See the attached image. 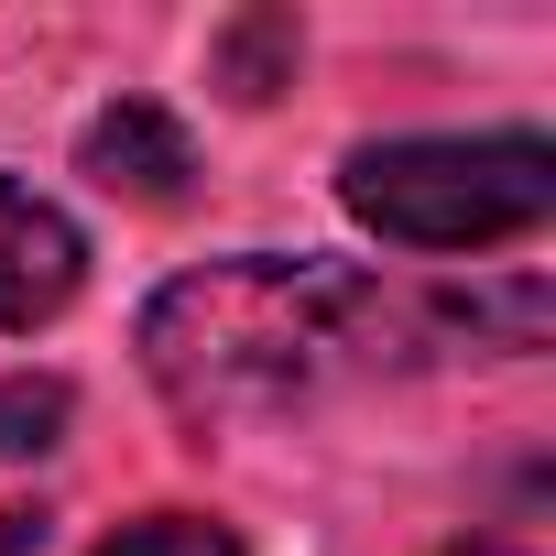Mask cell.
Segmentation results:
<instances>
[{"label": "cell", "mask_w": 556, "mask_h": 556, "mask_svg": "<svg viewBox=\"0 0 556 556\" xmlns=\"http://www.w3.org/2000/svg\"><path fill=\"white\" fill-rule=\"evenodd\" d=\"M534 350L545 339V285H491V295H415L382 273L317 262V251H240L153 295L142 317V371L186 426H240V415H295L339 382L404 371L426 350Z\"/></svg>", "instance_id": "cell-1"}, {"label": "cell", "mask_w": 556, "mask_h": 556, "mask_svg": "<svg viewBox=\"0 0 556 556\" xmlns=\"http://www.w3.org/2000/svg\"><path fill=\"white\" fill-rule=\"evenodd\" d=\"M339 197L393 251H491L556 218V142L545 131H404L339 164Z\"/></svg>", "instance_id": "cell-2"}, {"label": "cell", "mask_w": 556, "mask_h": 556, "mask_svg": "<svg viewBox=\"0 0 556 556\" xmlns=\"http://www.w3.org/2000/svg\"><path fill=\"white\" fill-rule=\"evenodd\" d=\"M77 285H88V240H77V218H66L55 197H34V186L0 175V328H45V317H66Z\"/></svg>", "instance_id": "cell-3"}, {"label": "cell", "mask_w": 556, "mask_h": 556, "mask_svg": "<svg viewBox=\"0 0 556 556\" xmlns=\"http://www.w3.org/2000/svg\"><path fill=\"white\" fill-rule=\"evenodd\" d=\"M77 164L110 186V197H142V207H175L186 197V175H197V142L153 110V99H121V110H99L88 121V142H77Z\"/></svg>", "instance_id": "cell-4"}, {"label": "cell", "mask_w": 556, "mask_h": 556, "mask_svg": "<svg viewBox=\"0 0 556 556\" xmlns=\"http://www.w3.org/2000/svg\"><path fill=\"white\" fill-rule=\"evenodd\" d=\"M55 437H66V382H55V371L0 382V458H45Z\"/></svg>", "instance_id": "cell-5"}, {"label": "cell", "mask_w": 556, "mask_h": 556, "mask_svg": "<svg viewBox=\"0 0 556 556\" xmlns=\"http://www.w3.org/2000/svg\"><path fill=\"white\" fill-rule=\"evenodd\" d=\"M99 556H240L218 523H197V513H142V523H121Z\"/></svg>", "instance_id": "cell-6"}, {"label": "cell", "mask_w": 556, "mask_h": 556, "mask_svg": "<svg viewBox=\"0 0 556 556\" xmlns=\"http://www.w3.org/2000/svg\"><path fill=\"white\" fill-rule=\"evenodd\" d=\"M45 545V513H0V556H34Z\"/></svg>", "instance_id": "cell-7"}, {"label": "cell", "mask_w": 556, "mask_h": 556, "mask_svg": "<svg viewBox=\"0 0 556 556\" xmlns=\"http://www.w3.org/2000/svg\"><path fill=\"white\" fill-rule=\"evenodd\" d=\"M447 556H513V545H491V534H469V545H447Z\"/></svg>", "instance_id": "cell-8"}]
</instances>
